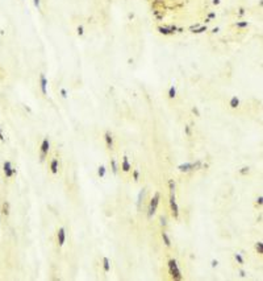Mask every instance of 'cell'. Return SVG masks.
I'll return each mask as SVG.
<instances>
[{
  "instance_id": "1",
  "label": "cell",
  "mask_w": 263,
  "mask_h": 281,
  "mask_svg": "<svg viewBox=\"0 0 263 281\" xmlns=\"http://www.w3.org/2000/svg\"><path fill=\"white\" fill-rule=\"evenodd\" d=\"M168 269H170V273H171V276H172L174 280H181V278H183L181 277V272L178 267L176 260L171 259L170 261H168Z\"/></svg>"
},
{
  "instance_id": "2",
  "label": "cell",
  "mask_w": 263,
  "mask_h": 281,
  "mask_svg": "<svg viewBox=\"0 0 263 281\" xmlns=\"http://www.w3.org/2000/svg\"><path fill=\"white\" fill-rule=\"evenodd\" d=\"M50 151V141L47 137H45L44 140H42L41 143V147H39V161L44 162L45 159H46L47 153H49Z\"/></svg>"
},
{
  "instance_id": "3",
  "label": "cell",
  "mask_w": 263,
  "mask_h": 281,
  "mask_svg": "<svg viewBox=\"0 0 263 281\" xmlns=\"http://www.w3.org/2000/svg\"><path fill=\"white\" fill-rule=\"evenodd\" d=\"M159 199H160V194L158 193H155L154 194V197L151 198V202H150V205H149V218H151L153 215L155 214V211H157V207H158V205H159Z\"/></svg>"
},
{
  "instance_id": "4",
  "label": "cell",
  "mask_w": 263,
  "mask_h": 281,
  "mask_svg": "<svg viewBox=\"0 0 263 281\" xmlns=\"http://www.w3.org/2000/svg\"><path fill=\"white\" fill-rule=\"evenodd\" d=\"M170 207H171V212H172V217L175 219L179 218V207L178 203H176L175 199V191H170Z\"/></svg>"
},
{
  "instance_id": "5",
  "label": "cell",
  "mask_w": 263,
  "mask_h": 281,
  "mask_svg": "<svg viewBox=\"0 0 263 281\" xmlns=\"http://www.w3.org/2000/svg\"><path fill=\"white\" fill-rule=\"evenodd\" d=\"M3 172H4V174H5L7 178H11L12 176L16 174V169L12 166L11 161H5L4 164H3Z\"/></svg>"
},
{
  "instance_id": "6",
  "label": "cell",
  "mask_w": 263,
  "mask_h": 281,
  "mask_svg": "<svg viewBox=\"0 0 263 281\" xmlns=\"http://www.w3.org/2000/svg\"><path fill=\"white\" fill-rule=\"evenodd\" d=\"M39 88H41V93L44 96L47 95V78L45 77L44 73L39 74Z\"/></svg>"
},
{
  "instance_id": "7",
  "label": "cell",
  "mask_w": 263,
  "mask_h": 281,
  "mask_svg": "<svg viewBox=\"0 0 263 281\" xmlns=\"http://www.w3.org/2000/svg\"><path fill=\"white\" fill-rule=\"evenodd\" d=\"M57 239H58V246L62 247L63 244H65V241H66V230L63 227H60L59 230H58Z\"/></svg>"
},
{
  "instance_id": "8",
  "label": "cell",
  "mask_w": 263,
  "mask_h": 281,
  "mask_svg": "<svg viewBox=\"0 0 263 281\" xmlns=\"http://www.w3.org/2000/svg\"><path fill=\"white\" fill-rule=\"evenodd\" d=\"M104 140H105V144H107V148L109 149H113V135L109 132V131H107V132L104 133Z\"/></svg>"
},
{
  "instance_id": "9",
  "label": "cell",
  "mask_w": 263,
  "mask_h": 281,
  "mask_svg": "<svg viewBox=\"0 0 263 281\" xmlns=\"http://www.w3.org/2000/svg\"><path fill=\"white\" fill-rule=\"evenodd\" d=\"M121 169L124 170V172H129V170L132 169V165L130 162H129V159L126 156H124L122 159V164H121Z\"/></svg>"
},
{
  "instance_id": "10",
  "label": "cell",
  "mask_w": 263,
  "mask_h": 281,
  "mask_svg": "<svg viewBox=\"0 0 263 281\" xmlns=\"http://www.w3.org/2000/svg\"><path fill=\"white\" fill-rule=\"evenodd\" d=\"M1 214L4 215L5 218L9 215V202H8V201L3 202V205H1Z\"/></svg>"
},
{
  "instance_id": "11",
  "label": "cell",
  "mask_w": 263,
  "mask_h": 281,
  "mask_svg": "<svg viewBox=\"0 0 263 281\" xmlns=\"http://www.w3.org/2000/svg\"><path fill=\"white\" fill-rule=\"evenodd\" d=\"M179 170H180V172H184V173L191 172L192 170V162H186V164L179 165Z\"/></svg>"
},
{
  "instance_id": "12",
  "label": "cell",
  "mask_w": 263,
  "mask_h": 281,
  "mask_svg": "<svg viewBox=\"0 0 263 281\" xmlns=\"http://www.w3.org/2000/svg\"><path fill=\"white\" fill-rule=\"evenodd\" d=\"M229 106H230V108H237V107H239V99L237 98L236 95L231 96L230 101H229Z\"/></svg>"
},
{
  "instance_id": "13",
  "label": "cell",
  "mask_w": 263,
  "mask_h": 281,
  "mask_svg": "<svg viewBox=\"0 0 263 281\" xmlns=\"http://www.w3.org/2000/svg\"><path fill=\"white\" fill-rule=\"evenodd\" d=\"M50 170H51L53 174H57L58 173V160L53 159L51 162H50Z\"/></svg>"
},
{
  "instance_id": "14",
  "label": "cell",
  "mask_w": 263,
  "mask_h": 281,
  "mask_svg": "<svg viewBox=\"0 0 263 281\" xmlns=\"http://www.w3.org/2000/svg\"><path fill=\"white\" fill-rule=\"evenodd\" d=\"M162 239H163V243L166 244V247H171V239H170V236H168V234L166 232V231L162 232Z\"/></svg>"
},
{
  "instance_id": "15",
  "label": "cell",
  "mask_w": 263,
  "mask_h": 281,
  "mask_svg": "<svg viewBox=\"0 0 263 281\" xmlns=\"http://www.w3.org/2000/svg\"><path fill=\"white\" fill-rule=\"evenodd\" d=\"M103 268H104V272L108 273L110 269V263H109V259L108 257H104L103 259Z\"/></svg>"
},
{
  "instance_id": "16",
  "label": "cell",
  "mask_w": 263,
  "mask_h": 281,
  "mask_svg": "<svg viewBox=\"0 0 263 281\" xmlns=\"http://www.w3.org/2000/svg\"><path fill=\"white\" fill-rule=\"evenodd\" d=\"M158 30H159V33H162V35H165V36L172 35V32H171V29L168 27H158Z\"/></svg>"
},
{
  "instance_id": "17",
  "label": "cell",
  "mask_w": 263,
  "mask_h": 281,
  "mask_svg": "<svg viewBox=\"0 0 263 281\" xmlns=\"http://www.w3.org/2000/svg\"><path fill=\"white\" fill-rule=\"evenodd\" d=\"M110 168H112L113 174H117V173H118V165H117V161H116V159H112V160H110Z\"/></svg>"
},
{
  "instance_id": "18",
  "label": "cell",
  "mask_w": 263,
  "mask_h": 281,
  "mask_svg": "<svg viewBox=\"0 0 263 281\" xmlns=\"http://www.w3.org/2000/svg\"><path fill=\"white\" fill-rule=\"evenodd\" d=\"M195 32L193 33H196V35H199V33H203V32H207V25H203V27H199V25H195Z\"/></svg>"
},
{
  "instance_id": "19",
  "label": "cell",
  "mask_w": 263,
  "mask_h": 281,
  "mask_svg": "<svg viewBox=\"0 0 263 281\" xmlns=\"http://www.w3.org/2000/svg\"><path fill=\"white\" fill-rule=\"evenodd\" d=\"M175 96H176V88H175V86H171V87L168 88V98L174 99Z\"/></svg>"
},
{
  "instance_id": "20",
  "label": "cell",
  "mask_w": 263,
  "mask_h": 281,
  "mask_svg": "<svg viewBox=\"0 0 263 281\" xmlns=\"http://www.w3.org/2000/svg\"><path fill=\"white\" fill-rule=\"evenodd\" d=\"M236 27L239 28V29H242V28H247V27H249V21H237Z\"/></svg>"
},
{
  "instance_id": "21",
  "label": "cell",
  "mask_w": 263,
  "mask_h": 281,
  "mask_svg": "<svg viewBox=\"0 0 263 281\" xmlns=\"http://www.w3.org/2000/svg\"><path fill=\"white\" fill-rule=\"evenodd\" d=\"M255 249H257V252L259 255L263 253V243H262V241H258V243L255 244Z\"/></svg>"
},
{
  "instance_id": "22",
  "label": "cell",
  "mask_w": 263,
  "mask_h": 281,
  "mask_svg": "<svg viewBox=\"0 0 263 281\" xmlns=\"http://www.w3.org/2000/svg\"><path fill=\"white\" fill-rule=\"evenodd\" d=\"M97 176H99L100 178H103L105 176V166H104V165L99 166V169H97Z\"/></svg>"
},
{
  "instance_id": "23",
  "label": "cell",
  "mask_w": 263,
  "mask_h": 281,
  "mask_svg": "<svg viewBox=\"0 0 263 281\" xmlns=\"http://www.w3.org/2000/svg\"><path fill=\"white\" fill-rule=\"evenodd\" d=\"M234 259L237 260L238 264H245V260H243V257L241 256V253H234Z\"/></svg>"
},
{
  "instance_id": "24",
  "label": "cell",
  "mask_w": 263,
  "mask_h": 281,
  "mask_svg": "<svg viewBox=\"0 0 263 281\" xmlns=\"http://www.w3.org/2000/svg\"><path fill=\"white\" fill-rule=\"evenodd\" d=\"M201 161H196V162H193V164H192V170H195V169H196V170H199L200 169V168H201Z\"/></svg>"
},
{
  "instance_id": "25",
  "label": "cell",
  "mask_w": 263,
  "mask_h": 281,
  "mask_svg": "<svg viewBox=\"0 0 263 281\" xmlns=\"http://www.w3.org/2000/svg\"><path fill=\"white\" fill-rule=\"evenodd\" d=\"M133 180L136 181V182L139 180V170H138V169H134V170H133Z\"/></svg>"
},
{
  "instance_id": "26",
  "label": "cell",
  "mask_w": 263,
  "mask_h": 281,
  "mask_svg": "<svg viewBox=\"0 0 263 281\" xmlns=\"http://www.w3.org/2000/svg\"><path fill=\"white\" fill-rule=\"evenodd\" d=\"M76 33H78V36H83V35H84V28H83V25H79V27L76 28Z\"/></svg>"
},
{
  "instance_id": "27",
  "label": "cell",
  "mask_w": 263,
  "mask_h": 281,
  "mask_svg": "<svg viewBox=\"0 0 263 281\" xmlns=\"http://www.w3.org/2000/svg\"><path fill=\"white\" fill-rule=\"evenodd\" d=\"M168 188H170V191H175V182H174V180L168 181Z\"/></svg>"
},
{
  "instance_id": "28",
  "label": "cell",
  "mask_w": 263,
  "mask_h": 281,
  "mask_svg": "<svg viewBox=\"0 0 263 281\" xmlns=\"http://www.w3.org/2000/svg\"><path fill=\"white\" fill-rule=\"evenodd\" d=\"M249 172H250V169H249V168H246V166H245V168H242V169L239 170V174H242V176H246Z\"/></svg>"
},
{
  "instance_id": "29",
  "label": "cell",
  "mask_w": 263,
  "mask_h": 281,
  "mask_svg": "<svg viewBox=\"0 0 263 281\" xmlns=\"http://www.w3.org/2000/svg\"><path fill=\"white\" fill-rule=\"evenodd\" d=\"M33 4H34V7H36L37 9L41 8V0H33Z\"/></svg>"
},
{
  "instance_id": "30",
  "label": "cell",
  "mask_w": 263,
  "mask_h": 281,
  "mask_svg": "<svg viewBox=\"0 0 263 281\" xmlns=\"http://www.w3.org/2000/svg\"><path fill=\"white\" fill-rule=\"evenodd\" d=\"M262 203H263V197L259 195V197H258V199H257V205H258V206H262Z\"/></svg>"
},
{
  "instance_id": "31",
  "label": "cell",
  "mask_w": 263,
  "mask_h": 281,
  "mask_svg": "<svg viewBox=\"0 0 263 281\" xmlns=\"http://www.w3.org/2000/svg\"><path fill=\"white\" fill-rule=\"evenodd\" d=\"M192 112H193V114H196V116H200V111L197 110V107H196V106L192 107Z\"/></svg>"
},
{
  "instance_id": "32",
  "label": "cell",
  "mask_w": 263,
  "mask_h": 281,
  "mask_svg": "<svg viewBox=\"0 0 263 281\" xmlns=\"http://www.w3.org/2000/svg\"><path fill=\"white\" fill-rule=\"evenodd\" d=\"M60 95H62V98H67V91L65 88H60Z\"/></svg>"
},
{
  "instance_id": "33",
  "label": "cell",
  "mask_w": 263,
  "mask_h": 281,
  "mask_svg": "<svg viewBox=\"0 0 263 281\" xmlns=\"http://www.w3.org/2000/svg\"><path fill=\"white\" fill-rule=\"evenodd\" d=\"M160 224H162V226H166V224H167V220H166L165 217H160Z\"/></svg>"
},
{
  "instance_id": "34",
  "label": "cell",
  "mask_w": 263,
  "mask_h": 281,
  "mask_svg": "<svg viewBox=\"0 0 263 281\" xmlns=\"http://www.w3.org/2000/svg\"><path fill=\"white\" fill-rule=\"evenodd\" d=\"M186 135L191 136V127H189V125H187V127H186Z\"/></svg>"
},
{
  "instance_id": "35",
  "label": "cell",
  "mask_w": 263,
  "mask_h": 281,
  "mask_svg": "<svg viewBox=\"0 0 263 281\" xmlns=\"http://www.w3.org/2000/svg\"><path fill=\"white\" fill-rule=\"evenodd\" d=\"M5 139H4V135H3V131H1V128H0V141H4Z\"/></svg>"
},
{
  "instance_id": "36",
  "label": "cell",
  "mask_w": 263,
  "mask_h": 281,
  "mask_svg": "<svg viewBox=\"0 0 263 281\" xmlns=\"http://www.w3.org/2000/svg\"><path fill=\"white\" fill-rule=\"evenodd\" d=\"M217 265H218V261H217V260H212V267L214 268V267H217Z\"/></svg>"
},
{
  "instance_id": "37",
  "label": "cell",
  "mask_w": 263,
  "mask_h": 281,
  "mask_svg": "<svg viewBox=\"0 0 263 281\" xmlns=\"http://www.w3.org/2000/svg\"><path fill=\"white\" fill-rule=\"evenodd\" d=\"M238 13H239V16H243V15H245V9H243V8H239V12H238Z\"/></svg>"
},
{
  "instance_id": "38",
  "label": "cell",
  "mask_w": 263,
  "mask_h": 281,
  "mask_svg": "<svg viewBox=\"0 0 263 281\" xmlns=\"http://www.w3.org/2000/svg\"><path fill=\"white\" fill-rule=\"evenodd\" d=\"M208 16H209V17H208V19H209V20H212V19H214V17H216V15H214V13H209V15H208Z\"/></svg>"
},
{
  "instance_id": "39",
  "label": "cell",
  "mask_w": 263,
  "mask_h": 281,
  "mask_svg": "<svg viewBox=\"0 0 263 281\" xmlns=\"http://www.w3.org/2000/svg\"><path fill=\"white\" fill-rule=\"evenodd\" d=\"M213 4H214V6H218V4H220V0H213Z\"/></svg>"
},
{
  "instance_id": "40",
  "label": "cell",
  "mask_w": 263,
  "mask_h": 281,
  "mask_svg": "<svg viewBox=\"0 0 263 281\" xmlns=\"http://www.w3.org/2000/svg\"><path fill=\"white\" fill-rule=\"evenodd\" d=\"M239 273H241V276H242V277H245V276H246V275H245V270H239Z\"/></svg>"
},
{
  "instance_id": "41",
  "label": "cell",
  "mask_w": 263,
  "mask_h": 281,
  "mask_svg": "<svg viewBox=\"0 0 263 281\" xmlns=\"http://www.w3.org/2000/svg\"><path fill=\"white\" fill-rule=\"evenodd\" d=\"M218 32V28H214V29H213V32L212 33H217Z\"/></svg>"
}]
</instances>
